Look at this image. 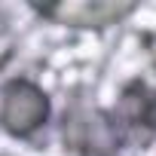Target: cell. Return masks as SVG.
I'll return each mask as SVG.
<instances>
[{
	"label": "cell",
	"mask_w": 156,
	"mask_h": 156,
	"mask_svg": "<svg viewBox=\"0 0 156 156\" xmlns=\"http://www.w3.org/2000/svg\"><path fill=\"white\" fill-rule=\"evenodd\" d=\"M129 153L132 150H150L156 144V83L147 76H129L119 83L113 104H107Z\"/></svg>",
	"instance_id": "4"
},
{
	"label": "cell",
	"mask_w": 156,
	"mask_h": 156,
	"mask_svg": "<svg viewBox=\"0 0 156 156\" xmlns=\"http://www.w3.org/2000/svg\"><path fill=\"white\" fill-rule=\"evenodd\" d=\"M28 9L55 28L83 31V34H104L126 25L141 3L138 0H52V3H28Z\"/></svg>",
	"instance_id": "3"
},
{
	"label": "cell",
	"mask_w": 156,
	"mask_h": 156,
	"mask_svg": "<svg viewBox=\"0 0 156 156\" xmlns=\"http://www.w3.org/2000/svg\"><path fill=\"white\" fill-rule=\"evenodd\" d=\"M55 98L31 73H12L0 83V132L19 144H37L55 126Z\"/></svg>",
	"instance_id": "2"
},
{
	"label": "cell",
	"mask_w": 156,
	"mask_h": 156,
	"mask_svg": "<svg viewBox=\"0 0 156 156\" xmlns=\"http://www.w3.org/2000/svg\"><path fill=\"white\" fill-rule=\"evenodd\" d=\"M55 135L67 156H126V138L107 104L95 98L86 83L64 92V104L55 110Z\"/></svg>",
	"instance_id": "1"
}]
</instances>
